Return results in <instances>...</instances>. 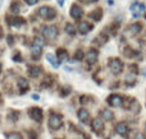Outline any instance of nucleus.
<instances>
[{
    "label": "nucleus",
    "mask_w": 146,
    "mask_h": 139,
    "mask_svg": "<svg viewBox=\"0 0 146 139\" xmlns=\"http://www.w3.org/2000/svg\"><path fill=\"white\" fill-rule=\"evenodd\" d=\"M132 105H133V106L131 107L132 110H133L135 112H137V111H140V106H139V102H136V101H133L132 102Z\"/></svg>",
    "instance_id": "obj_28"
},
{
    "label": "nucleus",
    "mask_w": 146,
    "mask_h": 139,
    "mask_svg": "<svg viewBox=\"0 0 146 139\" xmlns=\"http://www.w3.org/2000/svg\"><path fill=\"white\" fill-rule=\"evenodd\" d=\"M78 30H80L81 33L86 35V33H88L91 30H92V26H91L90 23H87V22H81L80 26H78Z\"/></svg>",
    "instance_id": "obj_14"
},
{
    "label": "nucleus",
    "mask_w": 146,
    "mask_h": 139,
    "mask_svg": "<svg viewBox=\"0 0 146 139\" xmlns=\"http://www.w3.org/2000/svg\"><path fill=\"white\" fill-rule=\"evenodd\" d=\"M63 124V120H62V116L58 114H53L50 117H49V127L53 130H58L59 128Z\"/></svg>",
    "instance_id": "obj_4"
},
{
    "label": "nucleus",
    "mask_w": 146,
    "mask_h": 139,
    "mask_svg": "<svg viewBox=\"0 0 146 139\" xmlns=\"http://www.w3.org/2000/svg\"><path fill=\"white\" fill-rule=\"evenodd\" d=\"M141 24H133V26H131V27H129V31H131V33H139L140 31H141Z\"/></svg>",
    "instance_id": "obj_24"
},
{
    "label": "nucleus",
    "mask_w": 146,
    "mask_h": 139,
    "mask_svg": "<svg viewBox=\"0 0 146 139\" xmlns=\"http://www.w3.org/2000/svg\"><path fill=\"white\" fill-rule=\"evenodd\" d=\"M41 32H42V36L46 40H54L58 36V28L55 26H48V27H44Z\"/></svg>",
    "instance_id": "obj_2"
},
{
    "label": "nucleus",
    "mask_w": 146,
    "mask_h": 139,
    "mask_svg": "<svg viewBox=\"0 0 146 139\" xmlns=\"http://www.w3.org/2000/svg\"><path fill=\"white\" fill-rule=\"evenodd\" d=\"M92 130L96 133V134H100L104 130V123L100 117H96V119L92 120Z\"/></svg>",
    "instance_id": "obj_6"
},
{
    "label": "nucleus",
    "mask_w": 146,
    "mask_h": 139,
    "mask_svg": "<svg viewBox=\"0 0 146 139\" xmlns=\"http://www.w3.org/2000/svg\"><path fill=\"white\" fill-rule=\"evenodd\" d=\"M42 46H44L42 40H40V38H35L33 45H32V47H31L32 56L35 59H37V58H40V56H41V52H42Z\"/></svg>",
    "instance_id": "obj_3"
},
{
    "label": "nucleus",
    "mask_w": 146,
    "mask_h": 139,
    "mask_svg": "<svg viewBox=\"0 0 146 139\" xmlns=\"http://www.w3.org/2000/svg\"><path fill=\"white\" fill-rule=\"evenodd\" d=\"M83 15V10L81 7H78V5H72L71 8V17L73 18V19H80L81 17Z\"/></svg>",
    "instance_id": "obj_10"
},
{
    "label": "nucleus",
    "mask_w": 146,
    "mask_h": 139,
    "mask_svg": "<svg viewBox=\"0 0 146 139\" xmlns=\"http://www.w3.org/2000/svg\"><path fill=\"white\" fill-rule=\"evenodd\" d=\"M17 83H18V88H19V92H21V93H25V92L28 89V82H27V79H25V78H18Z\"/></svg>",
    "instance_id": "obj_12"
},
{
    "label": "nucleus",
    "mask_w": 146,
    "mask_h": 139,
    "mask_svg": "<svg viewBox=\"0 0 146 139\" xmlns=\"http://www.w3.org/2000/svg\"><path fill=\"white\" fill-rule=\"evenodd\" d=\"M88 111L86 109H81L80 111H78V119H80V121L82 123H86L88 120Z\"/></svg>",
    "instance_id": "obj_17"
},
{
    "label": "nucleus",
    "mask_w": 146,
    "mask_h": 139,
    "mask_svg": "<svg viewBox=\"0 0 146 139\" xmlns=\"http://www.w3.org/2000/svg\"><path fill=\"white\" fill-rule=\"evenodd\" d=\"M38 15H40L41 18H44V19H53V18H55L56 15V12L53 9V8L50 7H41L40 9H38Z\"/></svg>",
    "instance_id": "obj_1"
},
{
    "label": "nucleus",
    "mask_w": 146,
    "mask_h": 139,
    "mask_svg": "<svg viewBox=\"0 0 146 139\" xmlns=\"http://www.w3.org/2000/svg\"><path fill=\"white\" fill-rule=\"evenodd\" d=\"M135 139H145V135L141 134V133H137L136 137H135Z\"/></svg>",
    "instance_id": "obj_30"
},
{
    "label": "nucleus",
    "mask_w": 146,
    "mask_h": 139,
    "mask_svg": "<svg viewBox=\"0 0 146 139\" xmlns=\"http://www.w3.org/2000/svg\"><path fill=\"white\" fill-rule=\"evenodd\" d=\"M58 58H59L60 61H63V60L67 59V51L64 50V49H59L58 50Z\"/></svg>",
    "instance_id": "obj_22"
},
{
    "label": "nucleus",
    "mask_w": 146,
    "mask_h": 139,
    "mask_svg": "<svg viewBox=\"0 0 146 139\" xmlns=\"http://www.w3.org/2000/svg\"><path fill=\"white\" fill-rule=\"evenodd\" d=\"M108 139H109V138H108Z\"/></svg>",
    "instance_id": "obj_39"
},
{
    "label": "nucleus",
    "mask_w": 146,
    "mask_h": 139,
    "mask_svg": "<svg viewBox=\"0 0 146 139\" xmlns=\"http://www.w3.org/2000/svg\"><path fill=\"white\" fill-rule=\"evenodd\" d=\"M109 68H110L113 74H119L123 70V64H122V61L119 59H111L109 61Z\"/></svg>",
    "instance_id": "obj_5"
},
{
    "label": "nucleus",
    "mask_w": 146,
    "mask_h": 139,
    "mask_svg": "<svg viewBox=\"0 0 146 139\" xmlns=\"http://www.w3.org/2000/svg\"><path fill=\"white\" fill-rule=\"evenodd\" d=\"M90 17H91V18H94L95 20H100V19H101V9H96V10H94V12L90 14Z\"/></svg>",
    "instance_id": "obj_21"
},
{
    "label": "nucleus",
    "mask_w": 146,
    "mask_h": 139,
    "mask_svg": "<svg viewBox=\"0 0 146 139\" xmlns=\"http://www.w3.org/2000/svg\"><path fill=\"white\" fill-rule=\"evenodd\" d=\"M96 60H98V51H96L95 49H90L88 52L86 54V61H87L90 65H92V64L96 63Z\"/></svg>",
    "instance_id": "obj_8"
},
{
    "label": "nucleus",
    "mask_w": 146,
    "mask_h": 139,
    "mask_svg": "<svg viewBox=\"0 0 146 139\" xmlns=\"http://www.w3.org/2000/svg\"><path fill=\"white\" fill-rule=\"evenodd\" d=\"M8 22H9L13 27H22V26L25 24V19L19 18V17H10V18H8Z\"/></svg>",
    "instance_id": "obj_11"
},
{
    "label": "nucleus",
    "mask_w": 146,
    "mask_h": 139,
    "mask_svg": "<svg viewBox=\"0 0 146 139\" xmlns=\"http://www.w3.org/2000/svg\"><path fill=\"white\" fill-rule=\"evenodd\" d=\"M145 130H146V127H145Z\"/></svg>",
    "instance_id": "obj_37"
},
{
    "label": "nucleus",
    "mask_w": 146,
    "mask_h": 139,
    "mask_svg": "<svg viewBox=\"0 0 146 139\" xmlns=\"http://www.w3.org/2000/svg\"><path fill=\"white\" fill-rule=\"evenodd\" d=\"M81 1L86 3V4H92V3H95L96 0H81Z\"/></svg>",
    "instance_id": "obj_31"
},
{
    "label": "nucleus",
    "mask_w": 146,
    "mask_h": 139,
    "mask_svg": "<svg viewBox=\"0 0 146 139\" xmlns=\"http://www.w3.org/2000/svg\"><path fill=\"white\" fill-rule=\"evenodd\" d=\"M18 115H19V112L14 111V110H10V111L8 112V117H9V119H12V120H14V121L18 119Z\"/></svg>",
    "instance_id": "obj_23"
},
{
    "label": "nucleus",
    "mask_w": 146,
    "mask_h": 139,
    "mask_svg": "<svg viewBox=\"0 0 146 139\" xmlns=\"http://www.w3.org/2000/svg\"><path fill=\"white\" fill-rule=\"evenodd\" d=\"M32 98H33V100H38V96H36V94H33V96H32Z\"/></svg>",
    "instance_id": "obj_34"
},
{
    "label": "nucleus",
    "mask_w": 146,
    "mask_h": 139,
    "mask_svg": "<svg viewBox=\"0 0 146 139\" xmlns=\"http://www.w3.org/2000/svg\"><path fill=\"white\" fill-rule=\"evenodd\" d=\"M131 10L135 13V17H139L140 13H142L145 10V5L140 4V3H136V4L131 5Z\"/></svg>",
    "instance_id": "obj_13"
},
{
    "label": "nucleus",
    "mask_w": 146,
    "mask_h": 139,
    "mask_svg": "<svg viewBox=\"0 0 146 139\" xmlns=\"http://www.w3.org/2000/svg\"><path fill=\"white\" fill-rule=\"evenodd\" d=\"M115 132L118 133L119 135H122V137H124V135L127 134V132H128V128H127L126 124H123V123H121V124H118L115 127Z\"/></svg>",
    "instance_id": "obj_16"
},
{
    "label": "nucleus",
    "mask_w": 146,
    "mask_h": 139,
    "mask_svg": "<svg viewBox=\"0 0 146 139\" xmlns=\"http://www.w3.org/2000/svg\"><path fill=\"white\" fill-rule=\"evenodd\" d=\"M30 116L35 121H41L42 120V110L38 109V107H32L30 110Z\"/></svg>",
    "instance_id": "obj_7"
},
{
    "label": "nucleus",
    "mask_w": 146,
    "mask_h": 139,
    "mask_svg": "<svg viewBox=\"0 0 146 139\" xmlns=\"http://www.w3.org/2000/svg\"><path fill=\"white\" fill-rule=\"evenodd\" d=\"M28 74H30L32 78H36L41 74V68L40 66H36V65H32L28 68Z\"/></svg>",
    "instance_id": "obj_15"
},
{
    "label": "nucleus",
    "mask_w": 146,
    "mask_h": 139,
    "mask_svg": "<svg viewBox=\"0 0 146 139\" xmlns=\"http://www.w3.org/2000/svg\"><path fill=\"white\" fill-rule=\"evenodd\" d=\"M35 135H36L35 133H32V132L30 133V138H31V139H36V137H35Z\"/></svg>",
    "instance_id": "obj_32"
},
{
    "label": "nucleus",
    "mask_w": 146,
    "mask_h": 139,
    "mask_svg": "<svg viewBox=\"0 0 146 139\" xmlns=\"http://www.w3.org/2000/svg\"><path fill=\"white\" fill-rule=\"evenodd\" d=\"M10 9H12V13H19L21 7H19V4H17V3H13Z\"/></svg>",
    "instance_id": "obj_26"
},
{
    "label": "nucleus",
    "mask_w": 146,
    "mask_h": 139,
    "mask_svg": "<svg viewBox=\"0 0 146 139\" xmlns=\"http://www.w3.org/2000/svg\"><path fill=\"white\" fill-rule=\"evenodd\" d=\"M101 117H103L105 121H111V120H113V117H114V115H113V112H111L110 110L104 109L103 111H101Z\"/></svg>",
    "instance_id": "obj_18"
},
{
    "label": "nucleus",
    "mask_w": 146,
    "mask_h": 139,
    "mask_svg": "<svg viewBox=\"0 0 146 139\" xmlns=\"http://www.w3.org/2000/svg\"><path fill=\"white\" fill-rule=\"evenodd\" d=\"M145 17H146V15H145Z\"/></svg>",
    "instance_id": "obj_38"
},
{
    "label": "nucleus",
    "mask_w": 146,
    "mask_h": 139,
    "mask_svg": "<svg viewBox=\"0 0 146 139\" xmlns=\"http://www.w3.org/2000/svg\"><path fill=\"white\" fill-rule=\"evenodd\" d=\"M7 139H23L18 133H9L7 134Z\"/></svg>",
    "instance_id": "obj_25"
},
{
    "label": "nucleus",
    "mask_w": 146,
    "mask_h": 139,
    "mask_svg": "<svg viewBox=\"0 0 146 139\" xmlns=\"http://www.w3.org/2000/svg\"><path fill=\"white\" fill-rule=\"evenodd\" d=\"M0 101H1V94H0Z\"/></svg>",
    "instance_id": "obj_35"
},
{
    "label": "nucleus",
    "mask_w": 146,
    "mask_h": 139,
    "mask_svg": "<svg viewBox=\"0 0 146 139\" xmlns=\"http://www.w3.org/2000/svg\"><path fill=\"white\" fill-rule=\"evenodd\" d=\"M58 4H59V5H60V7H62V5L64 4V0H58Z\"/></svg>",
    "instance_id": "obj_33"
},
{
    "label": "nucleus",
    "mask_w": 146,
    "mask_h": 139,
    "mask_svg": "<svg viewBox=\"0 0 146 139\" xmlns=\"http://www.w3.org/2000/svg\"><path fill=\"white\" fill-rule=\"evenodd\" d=\"M46 59H48V61L54 66V68H59V64L60 63H59V60L53 55V54H46Z\"/></svg>",
    "instance_id": "obj_19"
},
{
    "label": "nucleus",
    "mask_w": 146,
    "mask_h": 139,
    "mask_svg": "<svg viewBox=\"0 0 146 139\" xmlns=\"http://www.w3.org/2000/svg\"><path fill=\"white\" fill-rule=\"evenodd\" d=\"M66 32L68 33V35H71V36L76 35V27L72 24V23H67L66 24Z\"/></svg>",
    "instance_id": "obj_20"
},
{
    "label": "nucleus",
    "mask_w": 146,
    "mask_h": 139,
    "mask_svg": "<svg viewBox=\"0 0 146 139\" xmlns=\"http://www.w3.org/2000/svg\"><path fill=\"white\" fill-rule=\"evenodd\" d=\"M122 101H123V98L119 94H111L108 98V104L113 107H119L122 105Z\"/></svg>",
    "instance_id": "obj_9"
},
{
    "label": "nucleus",
    "mask_w": 146,
    "mask_h": 139,
    "mask_svg": "<svg viewBox=\"0 0 146 139\" xmlns=\"http://www.w3.org/2000/svg\"><path fill=\"white\" fill-rule=\"evenodd\" d=\"M26 3H27L28 5H35L36 3H37V0H25Z\"/></svg>",
    "instance_id": "obj_29"
},
{
    "label": "nucleus",
    "mask_w": 146,
    "mask_h": 139,
    "mask_svg": "<svg viewBox=\"0 0 146 139\" xmlns=\"http://www.w3.org/2000/svg\"><path fill=\"white\" fill-rule=\"evenodd\" d=\"M0 70H1V65H0Z\"/></svg>",
    "instance_id": "obj_36"
},
{
    "label": "nucleus",
    "mask_w": 146,
    "mask_h": 139,
    "mask_svg": "<svg viewBox=\"0 0 146 139\" xmlns=\"http://www.w3.org/2000/svg\"><path fill=\"white\" fill-rule=\"evenodd\" d=\"M74 58L77 59V60H82V59H83V52H82V50H77V51H76Z\"/></svg>",
    "instance_id": "obj_27"
}]
</instances>
